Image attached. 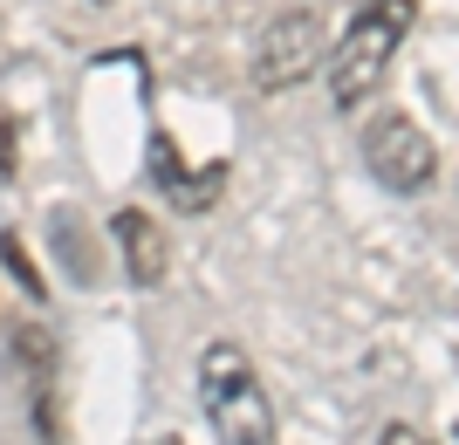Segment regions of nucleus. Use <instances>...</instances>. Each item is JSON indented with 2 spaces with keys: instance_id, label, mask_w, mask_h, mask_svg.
I'll return each instance as SVG.
<instances>
[{
  "instance_id": "obj_1",
  "label": "nucleus",
  "mask_w": 459,
  "mask_h": 445,
  "mask_svg": "<svg viewBox=\"0 0 459 445\" xmlns=\"http://www.w3.org/2000/svg\"><path fill=\"white\" fill-rule=\"evenodd\" d=\"M404 35H411V0H364V7H357V21H350V35L323 56V69H329V103H336V110H350V116L364 110V103L384 90L391 56H398Z\"/></svg>"
},
{
  "instance_id": "obj_2",
  "label": "nucleus",
  "mask_w": 459,
  "mask_h": 445,
  "mask_svg": "<svg viewBox=\"0 0 459 445\" xmlns=\"http://www.w3.org/2000/svg\"><path fill=\"white\" fill-rule=\"evenodd\" d=\"M199 405L220 445H274V405L240 343H212L199 356Z\"/></svg>"
},
{
  "instance_id": "obj_3",
  "label": "nucleus",
  "mask_w": 459,
  "mask_h": 445,
  "mask_svg": "<svg viewBox=\"0 0 459 445\" xmlns=\"http://www.w3.org/2000/svg\"><path fill=\"white\" fill-rule=\"evenodd\" d=\"M364 165L377 172V185H391V193H425V185L439 178L432 137H425L404 110H377L364 124Z\"/></svg>"
},
{
  "instance_id": "obj_4",
  "label": "nucleus",
  "mask_w": 459,
  "mask_h": 445,
  "mask_svg": "<svg viewBox=\"0 0 459 445\" xmlns=\"http://www.w3.org/2000/svg\"><path fill=\"white\" fill-rule=\"evenodd\" d=\"M329 41H323V21L308 7H288V14L268 21V35L254 41V90H295L323 69Z\"/></svg>"
},
{
  "instance_id": "obj_5",
  "label": "nucleus",
  "mask_w": 459,
  "mask_h": 445,
  "mask_svg": "<svg viewBox=\"0 0 459 445\" xmlns=\"http://www.w3.org/2000/svg\"><path fill=\"white\" fill-rule=\"evenodd\" d=\"M110 233H117V253H124V274H131V288H165V274H172V247H165V233H158L152 213H110Z\"/></svg>"
},
{
  "instance_id": "obj_6",
  "label": "nucleus",
  "mask_w": 459,
  "mask_h": 445,
  "mask_svg": "<svg viewBox=\"0 0 459 445\" xmlns=\"http://www.w3.org/2000/svg\"><path fill=\"white\" fill-rule=\"evenodd\" d=\"M152 178L165 185V193H172V206H178V213H199V206H212V193L227 185V165H212V172L199 178V185H192V178H186V165H178V151H172V137H165V131H152Z\"/></svg>"
},
{
  "instance_id": "obj_7",
  "label": "nucleus",
  "mask_w": 459,
  "mask_h": 445,
  "mask_svg": "<svg viewBox=\"0 0 459 445\" xmlns=\"http://www.w3.org/2000/svg\"><path fill=\"white\" fill-rule=\"evenodd\" d=\"M0 261H7V268H14V281H21V288H28V295H41V274L28 268V253H21V240H14V233H7V240H0Z\"/></svg>"
},
{
  "instance_id": "obj_8",
  "label": "nucleus",
  "mask_w": 459,
  "mask_h": 445,
  "mask_svg": "<svg viewBox=\"0 0 459 445\" xmlns=\"http://www.w3.org/2000/svg\"><path fill=\"white\" fill-rule=\"evenodd\" d=\"M377 445H432V439H425L419 425H384V439H377Z\"/></svg>"
},
{
  "instance_id": "obj_9",
  "label": "nucleus",
  "mask_w": 459,
  "mask_h": 445,
  "mask_svg": "<svg viewBox=\"0 0 459 445\" xmlns=\"http://www.w3.org/2000/svg\"><path fill=\"white\" fill-rule=\"evenodd\" d=\"M152 445H186V439H172V432H165V439H152Z\"/></svg>"
}]
</instances>
